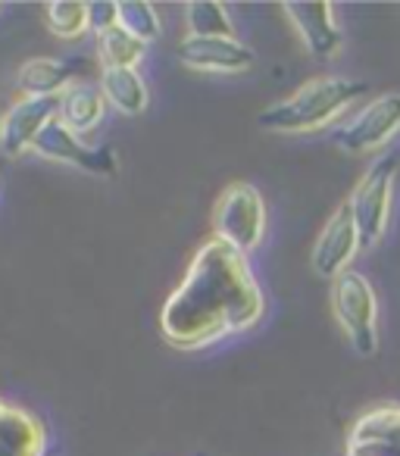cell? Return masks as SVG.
<instances>
[{
	"mask_svg": "<svg viewBox=\"0 0 400 456\" xmlns=\"http://www.w3.org/2000/svg\"><path fill=\"white\" fill-rule=\"evenodd\" d=\"M101 91L110 103H113L119 113L138 116L147 107V85L138 76V69H113V66H103L101 72Z\"/></svg>",
	"mask_w": 400,
	"mask_h": 456,
	"instance_id": "9a60e30c",
	"label": "cell"
},
{
	"mask_svg": "<svg viewBox=\"0 0 400 456\" xmlns=\"http://www.w3.org/2000/svg\"><path fill=\"white\" fill-rule=\"evenodd\" d=\"M360 232H356L354 213H350V203L344 200L341 207L331 213V219L325 222V228L319 232L316 244H313V269L322 279H338V275L347 273L350 260L360 250Z\"/></svg>",
	"mask_w": 400,
	"mask_h": 456,
	"instance_id": "9c48e42d",
	"label": "cell"
},
{
	"mask_svg": "<svg viewBox=\"0 0 400 456\" xmlns=\"http://www.w3.org/2000/svg\"><path fill=\"white\" fill-rule=\"evenodd\" d=\"M38 157L53 159V163L76 166V169L88 172V175H113L116 172V153L107 147H88L82 144L76 132L69 126H63L60 119H53L45 132L38 134L32 147Z\"/></svg>",
	"mask_w": 400,
	"mask_h": 456,
	"instance_id": "ba28073f",
	"label": "cell"
},
{
	"mask_svg": "<svg viewBox=\"0 0 400 456\" xmlns=\"http://www.w3.org/2000/svg\"><path fill=\"white\" fill-rule=\"evenodd\" d=\"M103 103H107V97H103V91L94 88V85H88V82L69 85V88L60 94V122L69 126L76 134L91 132V128L101 126Z\"/></svg>",
	"mask_w": 400,
	"mask_h": 456,
	"instance_id": "5bb4252c",
	"label": "cell"
},
{
	"mask_svg": "<svg viewBox=\"0 0 400 456\" xmlns=\"http://www.w3.org/2000/svg\"><path fill=\"white\" fill-rule=\"evenodd\" d=\"M45 425L22 406L0 400V456H45Z\"/></svg>",
	"mask_w": 400,
	"mask_h": 456,
	"instance_id": "4fadbf2b",
	"label": "cell"
},
{
	"mask_svg": "<svg viewBox=\"0 0 400 456\" xmlns=\"http://www.w3.org/2000/svg\"><path fill=\"white\" fill-rule=\"evenodd\" d=\"M88 22L97 35L116 28L119 26V4H113V0H94V4H88Z\"/></svg>",
	"mask_w": 400,
	"mask_h": 456,
	"instance_id": "44dd1931",
	"label": "cell"
},
{
	"mask_svg": "<svg viewBox=\"0 0 400 456\" xmlns=\"http://www.w3.org/2000/svg\"><path fill=\"white\" fill-rule=\"evenodd\" d=\"M184 16H188V28L194 38H235L229 10L216 0H191Z\"/></svg>",
	"mask_w": 400,
	"mask_h": 456,
	"instance_id": "e0dca14e",
	"label": "cell"
},
{
	"mask_svg": "<svg viewBox=\"0 0 400 456\" xmlns=\"http://www.w3.org/2000/svg\"><path fill=\"white\" fill-rule=\"evenodd\" d=\"M69 82V69L60 60L51 57H35L22 63L20 69V88L26 97H53L63 94V85Z\"/></svg>",
	"mask_w": 400,
	"mask_h": 456,
	"instance_id": "2e32d148",
	"label": "cell"
},
{
	"mask_svg": "<svg viewBox=\"0 0 400 456\" xmlns=\"http://www.w3.org/2000/svg\"><path fill=\"white\" fill-rule=\"evenodd\" d=\"M394 182H397V159L379 157L372 166H369L366 175L356 182L354 194L347 197L350 213H354V222H356V232H360V244L366 250L375 248L388 232Z\"/></svg>",
	"mask_w": 400,
	"mask_h": 456,
	"instance_id": "277c9868",
	"label": "cell"
},
{
	"mask_svg": "<svg viewBox=\"0 0 400 456\" xmlns=\"http://www.w3.org/2000/svg\"><path fill=\"white\" fill-rule=\"evenodd\" d=\"M263 310L266 300L250 273L248 254L223 238H210L159 310V331L172 347L200 350L254 329Z\"/></svg>",
	"mask_w": 400,
	"mask_h": 456,
	"instance_id": "6da1fadb",
	"label": "cell"
},
{
	"mask_svg": "<svg viewBox=\"0 0 400 456\" xmlns=\"http://www.w3.org/2000/svg\"><path fill=\"white\" fill-rule=\"evenodd\" d=\"M400 132V91L372 97L363 103L335 134V144L344 153H369L385 147Z\"/></svg>",
	"mask_w": 400,
	"mask_h": 456,
	"instance_id": "8992f818",
	"label": "cell"
},
{
	"mask_svg": "<svg viewBox=\"0 0 400 456\" xmlns=\"http://www.w3.org/2000/svg\"><path fill=\"white\" fill-rule=\"evenodd\" d=\"M366 94V85L350 82L338 76H319L304 82L291 97L273 103L260 113V128L275 134H304L329 126L331 119L344 113L350 103H356Z\"/></svg>",
	"mask_w": 400,
	"mask_h": 456,
	"instance_id": "7a4b0ae2",
	"label": "cell"
},
{
	"mask_svg": "<svg viewBox=\"0 0 400 456\" xmlns=\"http://www.w3.org/2000/svg\"><path fill=\"white\" fill-rule=\"evenodd\" d=\"M119 26L126 28L132 38H138L141 45H151L163 35V22L153 4L144 0H122L119 4Z\"/></svg>",
	"mask_w": 400,
	"mask_h": 456,
	"instance_id": "d6986e66",
	"label": "cell"
},
{
	"mask_svg": "<svg viewBox=\"0 0 400 456\" xmlns=\"http://www.w3.org/2000/svg\"><path fill=\"white\" fill-rule=\"evenodd\" d=\"M47 26L57 38H78L85 28H91L88 22V4L78 0H53L47 4Z\"/></svg>",
	"mask_w": 400,
	"mask_h": 456,
	"instance_id": "ffe728a7",
	"label": "cell"
},
{
	"mask_svg": "<svg viewBox=\"0 0 400 456\" xmlns=\"http://www.w3.org/2000/svg\"><path fill=\"white\" fill-rule=\"evenodd\" d=\"M213 232L241 254L260 248L266 235V203L260 191L248 182L229 184L213 209Z\"/></svg>",
	"mask_w": 400,
	"mask_h": 456,
	"instance_id": "5b68a950",
	"label": "cell"
},
{
	"mask_svg": "<svg viewBox=\"0 0 400 456\" xmlns=\"http://www.w3.org/2000/svg\"><path fill=\"white\" fill-rule=\"evenodd\" d=\"M144 47L138 38L126 32L122 26L110 28V32L97 35V51H101V60L113 69H135L141 57H144Z\"/></svg>",
	"mask_w": 400,
	"mask_h": 456,
	"instance_id": "ac0fdd59",
	"label": "cell"
},
{
	"mask_svg": "<svg viewBox=\"0 0 400 456\" xmlns=\"http://www.w3.org/2000/svg\"><path fill=\"white\" fill-rule=\"evenodd\" d=\"M347 456H400V406H379L354 425Z\"/></svg>",
	"mask_w": 400,
	"mask_h": 456,
	"instance_id": "7c38bea8",
	"label": "cell"
},
{
	"mask_svg": "<svg viewBox=\"0 0 400 456\" xmlns=\"http://www.w3.org/2000/svg\"><path fill=\"white\" fill-rule=\"evenodd\" d=\"M331 310L356 354L372 356L379 350V300L360 273L347 269L344 275H338L331 288Z\"/></svg>",
	"mask_w": 400,
	"mask_h": 456,
	"instance_id": "3957f363",
	"label": "cell"
},
{
	"mask_svg": "<svg viewBox=\"0 0 400 456\" xmlns=\"http://www.w3.org/2000/svg\"><path fill=\"white\" fill-rule=\"evenodd\" d=\"M178 60L182 66L194 72H248L254 66V51L241 45L238 38H188L178 45Z\"/></svg>",
	"mask_w": 400,
	"mask_h": 456,
	"instance_id": "8fae6325",
	"label": "cell"
},
{
	"mask_svg": "<svg viewBox=\"0 0 400 456\" xmlns=\"http://www.w3.org/2000/svg\"><path fill=\"white\" fill-rule=\"evenodd\" d=\"M60 119V94L53 97H22L0 119V153L4 157H20L32 151L38 134Z\"/></svg>",
	"mask_w": 400,
	"mask_h": 456,
	"instance_id": "52a82bcc",
	"label": "cell"
},
{
	"mask_svg": "<svg viewBox=\"0 0 400 456\" xmlns=\"http://www.w3.org/2000/svg\"><path fill=\"white\" fill-rule=\"evenodd\" d=\"M288 20L304 38L306 51L319 60H331L341 47V28L335 22V7L329 0H288Z\"/></svg>",
	"mask_w": 400,
	"mask_h": 456,
	"instance_id": "30bf717a",
	"label": "cell"
}]
</instances>
